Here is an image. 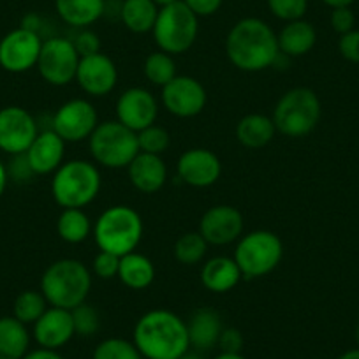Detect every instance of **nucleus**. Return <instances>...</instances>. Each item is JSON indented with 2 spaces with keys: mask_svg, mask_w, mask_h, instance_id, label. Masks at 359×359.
Instances as JSON below:
<instances>
[{
  "mask_svg": "<svg viewBox=\"0 0 359 359\" xmlns=\"http://www.w3.org/2000/svg\"><path fill=\"white\" fill-rule=\"evenodd\" d=\"M60 20L72 29H88L106 11V0H55Z\"/></svg>",
  "mask_w": 359,
  "mask_h": 359,
  "instance_id": "25",
  "label": "nucleus"
},
{
  "mask_svg": "<svg viewBox=\"0 0 359 359\" xmlns=\"http://www.w3.org/2000/svg\"><path fill=\"white\" fill-rule=\"evenodd\" d=\"M338 51L345 60L359 64V30H351V32L340 36Z\"/></svg>",
  "mask_w": 359,
  "mask_h": 359,
  "instance_id": "41",
  "label": "nucleus"
},
{
  "mask_svg": "<svg viewBox=\"0 0 359 359\" xmlns=\"http://www.w3.org/2000/svg\"><path fill=\"white\" fill-rule=\"evenodd\" d=\"M99 126V116L94 104L86 99H71L55 111L51 130L65 143H79L92 136Z\"/></svg>",
  "mask_w": 359,
  "mask_h": 359,
  "instance_id": "11",
  "label": "nucleus"
},
{
  "mask_svg": "<svg viewBox=\"0 0 359 359\" xmlns=\"http://www.w3.org/2000/svg\"><path fill=\"white\" fill-rule=\"evenodd\" d=\"M92 222L88 215L79 208H65L62 210L60 217L57 220V233L60 240L65 243L78 245L88 240L92 234Z\"/></svg>",
  "mask_w": 359,
  "mask_h": 359,
  "instance_id": "30",
  "label": "nucleus"
},
{
  "mask_svg": "<svg viewBox=\"0 0 359 359\" xmlns=\"http://www.w3.org/2000/svg\"><path fill=\"white\" fill-rule=\"evenodd\" d=\"M151 34L158 50L164 53H187L198 39L199 18L184 4V0H178L175 4L158 9Z\"/></svg>",
  "mask_w": 359,
  "mask_h": 359,
  "instance_id": "8",
  "label": "nucleus"
},
{
  "mask_svg": "<svg viewBox=\"0 0 359 359\" xmlns=\"http://www.w3.org/2000/svg\"><path fill=\"white\" fill-rule=\"evenodd\" d=\"M43 37L20 27L0 39V67L13 74H22L36 67L39 60Z\"/></svg>",
  "mask_w": 359,
  "mask_h": 359,
  "instance_id": "12",
  "label": "nucleus"
},
{
  "mask_svg": "<svg viewBox=\"0 0 359 359\" xmlns=\"http://www.w3.org/2000/svg\"><path fill=\"white\" fill-rule=\"evenodd\" d=\"M133 341L147 359H180L191 351L187 323L164 309L150 310L137 319Z\"/></svg>",
  "mask_w": 359,
  "mask_h": 359,
  "instance_id": "1",
  "label": "nucleus"
},
{
  "mask_svg": "<svg viewBox=\"0 0 359 359\" xmlns=\"http://www.w3.org/2000/svg\"><path fill=\"white\" fill-rule=\"evenodd\" d=\"M180 359H203V358L199 354H196V352L189 351V352H185V354L182 355V358H180Z\"/></svg>",
  "mask_w": 359,
  "mask_h": 359,
  "instance_id": "51",
  "label": "nucleus"
},
{
  "mask_svg": "<svg viewBox=\"0 0 359 359\" xmlns=\"http://www.w3.org/2000/svg\"><path fill=\"white\" fill-rule=\"evenodd\" d=\"M199 278H201L203 287L208 289L210 292L224 294V292L233 291V289L240 284L243 275H241L234 257L217 255V257L208 259V261L203 264Z\"/></svg>",
  "mask_w": 359,
  "mask_h": 359,
  "instance_id": "22",
  "label": "nucleus"
},
{
  "mask_svg": "<svg viewBox=\"0 0 359 359\" xmlns=\"http://www.w3.org/2000/svg\"><path fill=\"white\" fill-rule=\"evenodd\" d=\"M154 2L158 6V8H165V6L175 4V2H178V0H154Z\"/></svg>",
  "mask_w": 359,
  "mask_h": 359,
  "instance_id": "50",
  "label": "nucleus"
},
{
  "mask_svg": "<svg viewBox=\"0 0 359 359\" xmlns=\"http://www.w3.org/2000/svg\"><path fill=\"white\" fill-rule=\"evenodd\" d=\"M90 155L95 164L108 169H123L140 154L137 133L130 130L118 120L99 122L88 137Z\"/></svg>",
  "mask_w": 359,
  "mask_h": 359,
  "instance_id": "7",
  "label": "nucleus"
},
{
  "mask_svg": "<svg viewBox=\"0 0 359 359\" xmlns=\"http://www.w3.org/2000/svg\"><path fill=\"white\" fill-rule=\"evenodd\" d=\"M243 334L238 331L236 327H224L222 334L219 338L220 352H227V354H241L243 348Z\"/></svg>",
  "mask_w": 359,
  "mask_h": 359,
  "instance_id": "42",
  "label": "nucleus"
},
{
  "mask_svg": "<svg viewBox=\"0 0 359 359\" xmlns=\"http://www.w3.org/2000/svg\"><path fill=\"white\" fill-rule=\"evenodd\" d=\"M74 334L76 331L71 310L50 306L34 324V340L43 348L57 351V348L67 345Z\"/></svg>",
  "mask_w": 359,
  "mask_h": 359,
  "instance_id": "19",
  "label": "nucleus"
},
{
  "mask_svg": "<svg viewBox=\"0 0 359 359\" xmlns=\"http://www.w3.org/2000/svg\"><path fill=\"white\" fill-rule=\"evenodd\" d=\"M355 340H358V345H359V324L358 327H355Z\"/></svg>",
  "mask_w": 359,
  "mask_h": 359,
  "instance_id": "52",
  "label": "nucleus"
},
{
  "mask_svg": "<svg viewBox=\"0 0 359 359\" xmlns=\"http://www.w3.org/2000/svg\"><path fill=\"white\" fill-rule=\"evenodd\" d=\"M320 115L323 106L316 92L306 86H296L278 99L271 120L282 136L299 140L316 129L320 122Z\"/></svg>",
  "mask_w": 359,
  "mask_h": 359,
  "instance_id": "6",
  "label": "nucleus"
},
{
  "mask_svg": "<svg viewBox=\"0 0 359 359\" xmlns=\"http://www.w3.org/2000/svg\"><path fill=\"white\" fill-rule=\"evenodd\" d=\"M118 268H120V257L109 252L101 250L94 257L92 262V271L97 278L101 280H109V278L118 277Z\"/></svg>",
  "mask_w": 359,
  "mask_h": 359,
  "instance_id": "38",
  "label": "nucleus"
},
{
  "mask_svg": "<svg viewBox=\"0 0 359 359\" xmlns=\"http://www.w3.org/2000/svg\"><path fill=\"white\" fill-rule=\"evenodd\" d=\"M144 78L155 86H165L169 81L176 78V64L172 60V55L164 53V51H155L144 58L143 65Z\"/></svg>",
  "mask_w": 359,
  "mask_h": 359,
  "instance_id": "33",
  "label": "nucleus"
},
{
  "mask_svg": "<svg viewBox=\"0 0 359 359\" xmlns=\"http://www.w3.org/2000/svg\"><path fill=\"white\" fill-rule=\"evenodd\" d=\"M284 257L282 240L271 231H252L238 240L234 261L243 278L266 277L280 264Z\"/></svg>",
  "mask_w": 359,
  "mask_h": 359,
  "instance_id": "9",
  "label": "nucleus"
},
{
  "mask_svg": "<svg viewBox=\"0 0 359 359\" xmlns=\"http://www.w3.org/2000/svg\"><path fill=\"white\" fill-rule=\"evenodd\" d=\"M275 134H277V127L271 116L261 115V113H250L236 123V140L250 150L268 147L273 141Z\"/></svg>",
  "mask_w": 359,
  "mask_h": 359,
  "instance_id": "26",
  "label": "nucleus"
},
{
  "mask_svg": "<svg viewBox=\"0 0 359 359\" xmlns=\"http://www.w3.org/2000/svg\"><path fill=\"white\" fill-rule=\"evenodd\" d=\"M243 233V215L231 205H217L206 210L199 222V234L208 245L222 247L234 243Z\"/></svg>",
  "mask_w": 359,
  "mask_h": 359,
  "instance_id": "18",
  "label": "nucleus"
},
{
  "mask_svg": "<svg viewBox=\"0 0 359 359\" xmlns=\"http://www.w3.org/2000/svg\"><path fill=\"white\" fill-rule=\"evenodd\" d=\"M324 4L331 9H337V8H351L354 4V0H323Z\"/></svg>",
  "mask_w": 359,
  "mask_h": 359,
  "instance_id": "46",
  "label": "nucleus"
},
{
  "mask_svg": "<svg viewBox=\"0 0 359 359\" xmlns=\"http://www.w3.org/2000/svg\"><path fill=\"white\" fill-rule=\"evenodd\" d=\"M206 250H208V243L199 234V231H191V233L182 234L175 241V247H172L175 259L184 266L199 264L205 259Z\"/></svg>",
  "mask_w": 359,
  "mask_h": 359,
  "instance_id": "32",
  "label": "nucleus"
},
{
  "mask_svg": "<svg viewBox=\"0 0 359 359\" xmlns=\"http://www.w3.org/2000/svg\"><path fill=\"white\" fill-rule=\"evenodd\" d=\"M191 347L198 351H210L219 345V338L224 331L222 317L210 306H201L191 316L187 323Z\"/></svg>",
  "mask_w": 359,
  "mask_h": 359,
  "instance_id": "23",
  "label": "nucleus"
},
{
  "mask_svg": "<svg viewBox=\"0 0 359 359\" xmlns=\"http://www.w3.org/2000/svg\"><path fill=\"white\" fill-rule=\"evenodd\" d=\"M8 168H6L2 162H0V198H2V194H4L6 187H8Z\"/></svg>",
  "mask_w": 359,
  "mask_h": 359,
  "instance_id": "47",
  "label": "nucleus"
},
{
  "mask_svg": "<svg viewBox=\"0 0 359 359\" xmlns=\"http://www.w3.org/2000/svg\"><path fill=\"white\" fill-rule=\"evenodd\" d=\"M224 0H184V4L194 13L198 18L201 16H213L220 8Z\"/></svg>",
  "mask_w": 359,
  "mask_h": 359,
  "instance_id": "43",
  "label": "nucleus"
},
{
  "mask_svg": "<svg viewBox=\"0 0 359 359\" xmlns=\"http://www.w3.org/2000/svg\"><path fill=\"white\" fill-rule=\"evenodd\" d=\"M143 219L127 205L109 206L99 215L94 227L95 243L99 250L109 252L118 257L136 252L143 238Z\"/></svg>",
  "mask_w": 359,
  "mask_h": 359,
  "instance_id": "5",
  "label": "nucleus"
},
{
  "mask_svg": "<svg viewBox=\"0 0 359 359\" xmlns=\"http://www.w3.org/2000/svg\"><path fill=\"white\" fill-rule=\"evenodd\" d=\"M13 157H15V161H13L11 168L8 169V176H13L16 182H18V180L20 182H25V180H29L30 176H36L32 169H30V164L29 161H27L25 154L13 155Z\"/></svg>",
  "mask_w": 359,
  "mask_h": 359,
  "instance_id": "44",
  "label": "nucleus"
},
{
  "mask_svg": "<svg viewBox=\"0 0 359 359\" xmlns=\"http://www.w3.org/2000/svg\"><path fill=\"white\" fill-rule=\"evenodd\" d=\"M65 141L55 130H43L36 136L29 150L27 161L34 175H51L64 164Z\"/></svg>",
  "mask_w": 359,
  "mask_h": 359,
  "instance_id": "20",
  "label": "nucleus"
},
{
  "mask_svg": "<svg viewBox=\"0 0 359 359\" xmlns=\"http://www.w3.org/2000/svg\"><path fill=\"white\" fill-rule=\"evenodd\" d=\"M92 289V271L78 259L51 262L41 278V292L48 305L72 310L86 302Z\"/></svg>",
  "mask_w": 359,
  "mask_h": 359,
  "instance_id": "3",
  "label": "nucleus"
},
{
  "mask_svg": "<svg viewBox=\"0 0 359 359\" xmlns=\"http://www.w3.org/2000/svg\"><path fill=\"white\" fill-rule=\"evenodd\" d=\"M72 323H74V331L79 337H92L101 327V317L95 306L88 305V303H81L79 306L71 310Z\"/></svg>",
  "mask_w": 359,
  "mask_h": 359,
  "instance_id": "36",
  "label": "nucleus"
},
{
  "mask_svg": "<svg viewBox=\"0 0 359 359\" xmlns=\"http://www.w3.org/2000/svg\"><path fill=\"white\" fill-rule=\"evenodd\" d=\"M30 334L15 317H0V359H23L29 352Z\"/></svg>",
  "mask_w": 359,
  "mask_h": 359,
  "instance_id": "28",
  "label": "nucleus"
},
{
  "mask_svg": "<svg viewBox=\"0 0 359 359\" xmlns=\"http://www.w3.org/2000/svg\"><path fill=\"white\" fill-rule=\"evenodd\" d=\"M78 30L79 32L72 37L71 43L74 44L79 58L99 53V51H101V39H99L97 34L92 32V30L88 29H78Z\"/></svg>",
  "mask_w": 359,
  "mask_h": 359,
  "instance_id": "39",
  "label": "nucleus"
},
{
  "mask_svg": "<svg viewBox=\"0 0 359 359\" xmlns=\"http://www.w3.org/2000/svg\"><path fill=\"white\" fill-rule=\"evenodd\" d=\"M338 359H359V348H352V351L344 352Z\"/></svg>",
  "mask_w": 359,
  "mask_h": 359,
  "instance_id": "48",
  "label": "nucleus"
},
{
  "mask_svg": "<svg viewBox=\"0 0 359 359\" xmlns=\"http://www.w3.org/2000/svg\"><path fill=\"white\" fill-rule=\"evenodd\" d=\"M23 359H64L57 351H51V348H37V351H29Z\"/></svg>",
  "mask_w": 359,
  "mask_h": 359,
  "instance_id": "45",
  "label": "nucleus"
},
{
  "mask_svg": "<svg viewBox=\"0 0 359 359\" xmlns=\"http://www.w3.org/2000/svg\"><path fill=\"white\" fill-rule=\"evenodd\" d=\"M74 81L85 94L92 97H104L111 94L118 83V69L108 55L99 51L95 55L79 58Z\"/></svg>",
  "mask_w": 359,
  "mask_h": 359,
  "instance_id": "15",
  "label": "nucleus"
},
{
  "mask_svg": "<svg viewBox=\"0 0 359 359\" xmlns=\"http://www.w3.org/2000/svg\"><path fill=\"white\" fill-rule=\"evenodd\" d=\"M330 23H331V29H333L334 32L340 34V36H344V34L354 30L355 16H354V13H352L351 8H337L331 11Z\"/></svg>",
  "mask_w": 359,
  "mask_h": 359,
  "instance_id": "40",
  "label": "nucleus"
},
{
  "mask_svg": "<svg viewBox=\"0 0 359 359\" xmlns=\"http://www.w3.org/2000/svg\"><path fill=\"white\" fill-rule=\"evenodd\" d=\"M158 9L161 8L154 0H123L120 6V18L130 32L148 34L154 30Z\"/></svg>",
  "mask_w": 359,
  "mask_h": 359,
  "instance_id": "29",
  "label": "nucleus"
},
{
  "mask_svg": "<svg viewBox=\"0 0 359 359\" xmlns=\"http://www.w3.org/2000/svg\"><path fill=\"white\" fill-rule=\"evenodd\" d=\"M48 309L50 306H48L43 292L29 289V291H23L16 296L15 305H13V317L18 319L22 324H25V326H29V324L34 326Z\"/></svg>",
  "mask_w": 359,
  "mask_h": 359,
  "instance_id": "31",
  "label": "nucleus"
},
{
  "mask_svg": "<svg viewBox=\"0 0 359 359\" xmlns=\"http://www.w3.org/2000/svg\"><path fill=\"white\" fill-rule=\"evenodd\" d=\"M226 53L231 64L245 72H259L277 62L278 37L261 18H243L234 23L226 37Z\"/></svg>",
  "mask_w": 359,
  "mask_h": 359,
  "instance_id": "2",
  "label": "nucleus"
},
{
  "mask_svg": "<svg viewBox=\"0 0 359 359\" xmlns=\"http://www.w3.org/2000/svg\"><path fill=\"white\" fill-rule=\"evenodd\" d=\"M116 120L129 127L134 133L154 126L158 116L157 99L151 95L150 90L133 86L127 88L118 99L115 106Z\"/></svg>",
  "mask_w": 359,
  "mask_h": 359,
  "instance_id": "16",
  "label": "nucleus"
},
{
  "mask_svg": "<svg viewBox=\"0 0 359 359\" xmlns=\"http://www.w3.org/2000/svg\"><path fill=\"white\" fill-rule=\"evenodd\" d=\"M162 104L178 118H194L201 115L208 102L206 88L192 76H176L172 81L162 86Z\"/></svg>",
  "mask_w": 359,
  "mask_h": 359,
  "instance_id": "13",
  "label": "nucleus"
},
{
  "mask_svg": "<svg viewBox=\"0 0 359 359\" xmlns=\"http://www.w3.org/2000/svg\"><path fill=\"white\" fill-rule=\"evenodd\" d=\"M39 134L37 122L25 108L8 106L0 109V150L9 155L25 154Z\"/></svg>",
  "mask_w": 359,
  "mask_h": 359,
  "instance_id": "14",
  "label": "nucleus"
},
{
  "mask_svg": "<svg viewBox=\"0 0 359 359\" xmlns=\"http://www.w3.org/2000/svg\"><path fill=\"white\" fill-rule=\"evenodd\" d=\"M92 359H144L134 341L123 338H106L95 347Z\"/></svg>",
  "mask_w": 359,
  "mask_h": 359,
  "instance_id": "34",
  "label": "nucleus"
},
{
  "mask_svg": "<svg viewBox=\"0 0 359 359\" xmlns=\"http://www.w3.org/2000/svg\"><path fill=\"white\" fill-rule=\"evenodd\" d=\"M127 172L133 187L143 194H155L164 187L168 180V168L161 155L143 154V151H140L127 165Z\"/></svg>",
  "mask_w": 359,
  "mask_h": 359,
  "instance_id": "21",
  "label": "nucleus"
},
{
  "mask_svg": "<svg viewBox=\"0 0 359 359\" xmlns=\"http://www.w3.org/2000/svg\"><path fill=\"white\" fill-rule=\"evenodd\" d=\"M101 172L94 162L67 161L55 171L51 180V194L62 208L83 210L101 192Z\"/></svg>",
  "mask_w": 359,
  "mask_h": 359,
  "instance_id": "4",
  "label": "nucleus"
},
{
  "mask_svg": "<svg viewBox=\"0 0 359 359\" xmlns=\"http://www.w3.org/2000/svg\"><path fill=\"white\" fill-rule=\"evenodd\" d=\"M79 55L67 37H50L43 41L37 71L41 78L53 86H65L76 79Z\"/></svg>",
  "mask_w": 359,
  "mask_h": 359,
  "instance_id": "10",
  "label": "nucleus"
},
{
  "mask_svg": "<svg viewBox=\"0 0 359 359\" xmlns=\"http://www.w3.org/2000/svg\"><path fill=\"white\" fill-rule=\"evenodd\" d=\"M169 143H171V137L168 130L155 123L137 133V144L143 154L162 155L169 148Z\"/></svg>",
  "mask_w": 359,
  "mask_h": 359,
  "instance_id": "35",
  "label": "nucleus"
},
{
  "mask_svg": "<svg viewBox=\"0 0 359 359\" xmlns=\"http://www.w3.org/2000/svg\"><path fill=\"white\" fill-rule=\"evenodd\" d=\"M180 180L196 189L212 187L222 175V162L208 148H191L180 155L176 164Z\"/></svg>",
  "mask_w": 359,
  "mask_h": 359,
  "instance_id": "17",
  "label": "nucleus"
},
{
  "mask_svg": "<svg viewBox=\"0 0 359 359\" xmlns=\"http://www.w3.org/2000/svg\"><path fill=\"white\" fill-rule=\"evenodd\" d=\"M269 13L282 22L303 20L309 11V0H268Z\"/></svg>",
  "mask_w": 359,
  "mask_h": 359,
  "instance_id": "37",
  "label": "nucleus"
},
{
  "mask_svg": "<svg viewBox=\"0 0 359 359\" xmlns=\"http://www.w3.org/2000/svg\"><path fill=\"white\" fill-rule=\"evenodd\" d=\"M278 50L287 58H298L310 53L317 43L316 27L306 20L285 23L278 34Z\"/></svg>",
  "mask_w": 359,
  "mask_h": 359,
  "instance_id": "24",
  "label": "nucleus"
},
{
  "mask_svg": "<svg viewBox=\"0 0 359 359\" xmlns=\"http://www.w3.org/2000/svg\"><path fill=\"white\" fill-rule=\"evenodd\" d=\"M126 287L133 291H143L155 280V266L147 255L130 252L120 257L118 277Z\"/></svg>",
  "mask_w": 359,
  "mask_h": 359,
  "instance_id": "27",
  "label": "nucleus"
},
{
  "mask_svg": "<svg viewBox=\"0 0 359 359\" xmlns=\"http://www.w3.org/2000/svg\"><path fill=\"white\" fill-rule=\"evenodd\" d=\"M215 359H245L241 354H227V352H220Z\"/></svg>",
  "mask_w": 359,
  "mask_h": 359,
  "instance_id": "49",
  "label": "nucleus"
}]
</instances>
